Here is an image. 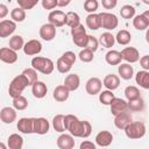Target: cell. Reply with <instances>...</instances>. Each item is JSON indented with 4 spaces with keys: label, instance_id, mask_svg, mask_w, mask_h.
<instances>
[{
    "label": "cell",
    "instance_id": "cell-14",
    "mask_svg": "<svg viewBox=\"0 0 149 149\" xmlns=\"http://www.w3.org/2000/svg\"><path fill=\"white\" fill-rule=\"evenodd\" d=\"M50 123L45 118H34V133L44 135L49 132Z\"/></svg>",
    "mask_w": 149,
    "mask_h": 149
},
{
    "label": "cell",
    "instance_id": "cell-24",
    "mask_svg": "<svg viewBox=\"0 0 149 149\" xmlns=\"http://www.w3.org/2000/svg\"><path fill=\"white\" fill-rule=\"evenodd\" d=\"M69 94H70V91L64 85H58V86L55 87L54 93H52V97H54V99L56 101L64 102L65 100L69 99Z\"/></svg>",
    "mask_w": 149,
    "mask_h": 149
},
{
    "label": "cell",
    "instance_id": "cell-26",
    "mask_svg": "<svg viewBox=\"0 0 149 149\" xmlns=\"http://www.w3.org/2000/svg\"><path fill=\"white\" fill-rule=\"evenodd\" d=\"M118 73H119V77H121L122 79L129 80V79H132V77L134 74V69H133V66L130 64L123 63V64H120L119 65Z\"/></svg>",
    "mask_w": 149,
    "mask_h": 149
},
{
    "label": "cell",
    "instance_id": "cell-15",
    "mask_svg": "<svg viewBox=\"0 0 149 149\" xmlns=\"http://www.w3.org/2000/svg\"><path fill=\"white\" fill-rule=\"evenodd\" d=\"M56 36V27L51 23H44L40 28V37L44 41H52Z\"/></svg>",
    "mask_w": 149,
    "mask_h": 149
},
{
    "label": "cell",
    "instance_id": "cell-1",
    "mask_svg": "<svg viewBox=\"0 0 149 149\" xmlns=\"http://www.w3.org/2000/svg\"><path fill=\"white\" fill-rule=\"evenodd\" d=\"M64 125L65 129L74 137H83L86 139L92 133V126L86 120H79L73 114H66L64 116Z\"/></svg>",
    "mask_w": 149,
    "mask_h": 149
},
{
    "label": "cell",
    "instance_id": "cell-31",
    "mask_svg": "<svg viewBox=\"0 0 149 149\" xmlns=\"http://www.w3.org/2000/svg\"><path fill=\"white\" fill-rule=\"evenodd\" d=\"M115 41L120 44V45H127L130 41H132V35L128 30L126 29H121L118 31L116 36H115Z\"/></svg>",
    "mask_w": 149,
    "mask_h": 149
},
{
    "label": "cell",
    "instance_id": "cell-16",
    "mask_svg": "<svg viewBox=\"0 0 149 149\" xmlns=\"http://www.w3.org/2000/svg\"><path fill=\"white\" fill-rule=\"evenodd\" d=\"M111 107V112L114 116H116L118 114L122 113V112H126L128 109V102L121 98H114L112 104L109 105Z\"/></svg>",
    "mask_w": 149,
    "mask_h": 149
},
{
    "label": "cell",
    "instance_id": "cell-7",
    "mask_svg": "<svg viewBox=\"0 0 149 149\" xmlns=\"http://www.w3.org/2000/svg\"><path fill=\"white\" fill-rule=\"evenodd\" d=\"M48 21H49V23H51L56 28L62 27V26L66 24V13H64L61 9L51 10L48 15Z\"/></svg>",
    "mask_w": 149,
    "mask_h": 149
},
{
    "label": "cell",
    "instance_id": "cell-45",
    "mask_svg": "<svg viewBox=\"0 0 149 149\" xmlns=\"http://www.w3.org/2000/svg\"><path fill=\"white\" fill-rule=\"evenodd\" d=\"M98 6H99V3L97 0H86L84 2V9L90 14H93L98 9Z\"/></svg>",
    "mask_w": 149,
    "mask_h": 149
},
{
    "label": "cell",
    "instance_id": "cell-46",
    "mask_svg": "<svg viewBox=\"0 0 149 149\" xmlns=\"http://www.w3.org/2000/svg\"><path fill=\"white\" fill-rule=\"evenodd\" d=\"M19 7L22 9H31L37 5V0H17Z\"/></svg>",
    "mask_w": 149,
    "mask_h": 149
},
{
    "label": "cell",
    "instance_id": "cell-58",
    "mask_svg": "<svg viewBox=\"0 0 149 149\" xmlns=\"http://www.w3.org/2000/svg\"><path fill=\"white\" fill-rule=\"evenodd\" d=\"M143 2H144V3H147V5H149V1H147V0H144Z\"/></svg>",
    "mask_w": 149,
    "mask_h": 149
},
{
    "label": "cell",
    "instance_id": "cell-4",
    "mask_svg": "<svg viewBox=\"0 0 149 149\" xmlns=\"http://www.w3.org/2000/svg\"><path fill=\"white\" fill-rule=\"evenodd\" d=\"M71 36H72V41L73 43L79 47L85 49L87 45V41H88V35L86 34V29L84 27V24H79L74 28H71Z\"/></svg>",
    "mask_w": 149,
    "mask_h": 149
},
{
    "label": "cell",
    "instance_id": "cell-43",
    "mask_svg": "<svg viewBox=\"0 0 149 149\" xmlns=\"http://www.w3.org/2000/svg\"><path fill=\"white\" fill-rule=\"evenodd\" d=\"M22 74L26 76V78L29 80L30 85H33L35 81L38 80V79H37V71H36L35 69H33V68H27V69H24V70L22 71Z\"/></svg>",
    "mask_w": 149,
    "mask_h": 149
},
{
    "label": "cell",
    "instance_id": "cell-23",
    "mask_svg": "<svg viewBox=\"0 0 149 149\" xmlns=\"http://www.w3.org/2000/svg\"><path fill=\"white\" fill-rule=\"evenodd\" d=\"M47 92H48V87H47V85H45L43 81H41V80H37V81H35V83L31 85V93H33V95H34L35 98H37V99L44 98V97L47 95Z\"/></svg>",
    "mask_w": 149,
    "mask_h": 149
},
{
    "label": "cell",
    "instance_id": "cell-53",
    "mask_svg": "<svg viewBox=\"0 0 149 149\" xmlns=\"http://www.w3.org/2000/svg\"><path fill=\"white\" fill-rule=\"evenodd\" d=\"M8 14V8L6 5L0 3V19H3L6 15Z\"/></svg>",
    "mask_w": 149,
    "mask_h": 149
},
{
    "label": "cell",
    "instance_id": "cell-52",
    "mask_svg": "<svg viewBox=\"0 0 149 149\" xmlns=\"http://www.w3.org/2000/svg\"><path fill=\"white\" fill-rule=\"evenodd\" d=\"M79 149H97V147H95V144L93 142H91L88 140H85V141H83L80 143Z\"/></svg>",
    "mask_w": 149,
    "mask_h": 149
},
{
    "label": "cell",
    "instance_id": "cell-48",
    "mask_svg": "<svg viewBox=\"0 0 149 149\" xmlns=\"http://www.w3.org/2000/svg\"><path fill=\"white\" fill-rule=\"evenodd\" d=\"M42 7L44 9H54L58 6V0H42Z\"/></svg>",
    "mask_w": 149,
    "mask_h": 149
},
{
    "label": "cell",
    "instance_id": "cell-30",
    "mask_svg": "<svg viewBox=\"0 0 149 149\" xmlns=\"http://www.w3.org/2000/svg\"><path fill=\"white\" fill-rule=\"evenodd\" d=\"M99 43L102 45V47H105V48H112L113 45H114V43H115V36L112 34V33H109V31H105V33H102L101 35H100V37H99Z\"/></svg>",
    "mask_w": 149,
    "mask_h": 149
},
{
    "label": "cell",
    "instance_id": "cell-54",
    "mask_svg": "<svg viewBox=\"0 0 149 149\" xmlns=\"http://www.w3.org/2000/svg\"><path fill=\"white\" fill-rule=\"evenodd\" d=\"M70 0H58V7H65L70 3Z\"/></svg>",
    "mask_w": 149,
    "mask_h": 149
},
{
    "label": "cell",
    "instance_id": "cell-44",
    "mask_svg": "<svg viewBox=\"0 0 149 149\" xmlns=\"http://www.w3.org/2000/svg\"><path fill=\"white\" fill-rule=\"evenodd\" d=\"M78 57H79V59L81 61V62H84V63H90V62H92L93 61V51H91V50H88V49H81L80 50V52H79V55H78Z\"/></svg>",
    "mask_w": 149,
    "mask_h": 149
},
{
    "label": "cell",
    "instance_id": "cell-38",
    "mask_svg": "<svg viewBox=\"0 0 149 149\" xmlns=\"http://www.w3.org/2000/svg\"><path fill=\"white\" fill-rule=\"evenodd\" d=\"M10 19L14 22H22L26 19V10L22 9L21 7L13 8L10 12Z\"/></svg>",
    "mask_w": 149,
    "mask_h": 149
},
{
    "label": "cell",
    "instance_id": "cell-42",
    "mask_svg": "<svg viewBox=\"0 0 149 149\" xmlns=\"http://www.w3.org/2000/svg\"><path fill=\"white\" fill-rule=\"evenodd\" d=\"M13 107L16 109V111H23L28 107V100L26 97L23 95H20L15 99H13Z\"/></svg>",
    "mask_w": 149,
    "mask_h": 149
},
{
    "label": "cell",
    "instance_id": "cell-19",
    "mask_svg": "<svg viewBox=\"0 0 149 149\" xmlns=\"http://www.w3.org/2000/svg\"><path fill=\"white\" fill-rule=\"evenodd\" d=\"M0 59L7 64H14L17 61L16 51L12 50L10 48H1L0 49Z\"/></svg>",
    "mask_w": 149,
    "mask_h": 149
},
{
    "label": "cell",
    "instance_id": "cell-50",
    "mask_svg": "<svg viewBox=\"0 0 149 149\" xmlns=\"http://www.w3.org/2000/svg\"><path fill=\"white\" fill-rule=\"evenodd\" d=\"M116 3H118L116 0H102V1H101L102 7L106 8V9H112V8H114V7L116 6Z\"/></svg>",
    "mask_w": 149,
    "mask_h": 149
},
{
    "label": "cell",
    "instance_id": "cell-10",
    "mask_svg": "<svg viewBox=\"0 0 149 149\" xmlns=\"http://www.w3.org/2000/svg\"><path fill=\"white\" fill-rule=\"evenodd\" d=\"M16 29V22L13 20H2L0 22V37L5 38L10 36Z\"/></svg>",
    "mask_w": 149,
    "mask_h": 149
},
{
    "label": "cell",
    "instance_id": "cell-32",
    "mask_svg": "<svg viewBox=\"0 0 149 149\" xmlns=\"http://www.w3.org/2000/svg\"><path fill=\"white\" fill-rule=\"evenodd\" d=\"M24 44L26 43L23 42V37L21 35H14V36H12L9 38V43H8L9 48L12 50H14V51H17L20 49H23Z\"/></svg>",
    "mask_w": 149,
    "mask_h": 149
},
{
    "label": "cell",
    "instance_id": "cell-5",
    "mask_svg": "<svg viewBox=\"0 0 149 149\" xmlns=\"http://www.w3.org/2000/svg\"><path fill=\"white\" fill-rule=\"evenodd\" d=\"M126 136L132 140L141 139L146 135V126L141 121H132L125 129Z\"/></svg>",
    "mask_w": 149,
    "mask_h": 149
},
{
    "label": "cell",
    "instance_id": "cell-21",
    "mask_svg": "<svg viewBox=\"0 0 149 149\" xmlns=\"http://www.w3.org/2000/svg\"><path fill=\"white\" fill-rule=\"evenodd\" d=\"M63 85H64L70 92L76 91V90L79 87V85H80V78H79V76L76 74V73H70V74H68V76L65 77Z\"/></svg>",
    "mask_w": 149,
    "mask_h": 149
},
{
    "label": "cell",
    "instance_id": "cell-12",
    "mask_svg": "<svg viewBox=\"0 0 149 149\" xmlns=\"http://www.w3.org/2000/svg\"><path fill=\"white\" fill-rule=\"evenodd\" d=\"M132 122V115L129 112H122L120 114H118L116 116H114V126L118 129H122L125 130L126 127Z\"/></svg>",
    "mask_w": 149,
    "mask_h": 149
},
{
    "label": "cell",
    "instance_id": "cell-39",
    "mask_svg": "<svg viewBox=\"0 0 149 149\" xmlns=\"http://www.w3.org/2000/svg\"><path fill=\"white\" fill-rule=\"evenodd\" d=\"M120 15H121V17H123L126 20L133 19V17H135V8L130 5H125L120 9Z\"/></svg>",
    "mask_w": 149,
    "mask_h": 149
},
{
    "label": "cell",
    "instance_id": "cell-49",
    "mask_svg": "<svg viewBox=\"0 0 149 149\" xmlns=\"http://www.w3.org/2000/svg\"><path fill=\"white\" fill-rule=\"evenodd\" d=\"M62 57H64L66 61H69L72 65L74 64L76 58H77V56H76V55H74V52H72V51H65V52L62 55Z\"/></svg>",
    "mask_w": 149,
    "mask_h": 149
},
{
    "label": "cell",
    "instance_id": "cell-6",
    "mask_svg": "<svg viewBox=\"0 0 149 149\" xmlns=\"http://www.w3.org/2000/svg\"><path fill=\"white\" fill-rule=\"evenodd\" d=\"M100 17H101V27L107 30H113L119 24V20L116 17V15L113 13L102 12V13H100Z\"/></svg>",
    "mask_w": 149,
    "mask_h": 149
},
{
    "label": "cell",
    "instance_id": "cell-2",
    "mask_svg": "<svg viewBox=\"0 0 149 149\" xmlns=\"http://www.w3.org/2000/svg\"><path fill=\"white\" fill-rule=\"evenodd\" d=\"M27 86H31L29 80L26 78L24 74H19L16 77L13 78V80L10 81L9 84V87H8V93H9V97H12L13 99L22 95V92L23 90L27 87Z\"/></svg>",
    "mask_w": 149,
    "mask_h": 149
},
{
    "label": "cell",
    "instance_id": "cell-20",
    "mask_svg": "<svg viewBox=\"0 0 149 149\" xmlns=\"http://www.w3.org/2000/svg\"><path fill=\"white\" fill-rule=\"evenodd\" d=\"M0 119L3 123H13L16 120V109L14 107H3L0 111Z\"/></svg>",
    "mask_w": 149,
    "mask_h": 149
},
{
    "label": "cell",
    "instance_id": "cell-29",
    "mask_svg": "<svg viewBox=\"0 0 149 149\" xmlns=\"http://www.w3.org/2000/svg\"><path fill=\"white\" fill-rule=\"evenodd\" d=\"M135 81L142 88L149 90V71H146V70L139 71L135 76Z\"/></svg>",
    "mask_w": 149,
    "mask_h": 149
},
{
    "label": "cell",
    "instance_id": "cell-28",
    "mask_svg": "<svg viewBox=\"0 0 149 149\" xmlns=\"http://www.w3.org/2000/svg\"><path fill=\"white\" fill-rule=\"evenodd\" d=\"M22 146H23V139L21 135L16 133L9 135V137L7 139L8 149H22Z\"/></svg>",
    "mask_w": 149,
    "mask_h": 149
},
{
    "label": "cell",
    "instance_id": "cell-34",
    "mask_svg": "<svg viewBox=\"0 0 149 149\" xmlns=\"http://www.w3.org/2000/svg\"><path fill=\"white\" fill-rule=\"evenodd\" d=\"M64 116L65 115H63V114H57L52 119V127L58 133H63V132L66 130L65 125H64Z\"/></svg>",
    "mask_w": 149,
    "mask_h": 149
},
{
    "label": "cell",
    "instance_id": "cell-22",
    "mask_svg": "<svg viewBox=\"0 0 149 149\" xmlns=\"http://www.w3.org/2000/svg\"><path fill=\"white\" fill-rule=\"evenodd\" d=\"M102 85L109 90V91H114L119 87L120 85V77L116 76V74H113V73H109L107 76H105L104 80H102Z\"/></svg>",
    "mask_w": 149,
    "mask_h": 149
},
{
    "label": "cell",
    "instance_id": "cell-41",
    "mask_svg": "<svg viewBox=\"0 0 149 149\" xmlns=\"http://www.w3.org/2000/svg\"><path fill=\"white\" fill-rule=\"evenodd\" d=\"M143 108H144V101H143L142 98H139V99L128 101V109L130 112H140Z\"/></svg>",
    "mask_w": 149,
    "mask_h": 149
},
{
    "label": "cell",
    "instance_id": "cell-17",
    "mask_svg": "<svg viewBox=\"0 0 149 149\" xmlns=\"http://www.w3.org/2000/svg\"><path fill=\"white\" fill-rule=\"evenodd\" d=\"M112 142H113V135L108 130H101L95 136V143L98 146H100L101 148L108 147Z\"/></svg>",
    "mask_w": 149,
    "mask_h": 149
},
{
    "label": "cell",
    "instance_id": "cell-51",
    "mask_svg": "<svg viewBox=\"0 0 149 149\" xmlns=\"http://www.w3.org/2000/svg\"><path fill=\"white\" fill-rule=\"evenodd\" d=\"M140 64H141V66L143 68V70L149 71V55L142 56V57L140 58Z\"/></svg>",
    "mask_w": 149,
    "mask_h": 149
},
{
    "label": "cell",
    "instance_id": "cell-33",
    "mask_svg": "<svg viewBox=\"0 0 149 149\" xmlns=\"http://www.w3.org/2000/svg\"><path fill=\"white\" fill-rule=\"evenodd\" d=\"M125 95H126L127 100L130 101V100H135V99L141 98V92L136 86L129 85L125 88Z\"/></svg>",
    "mask_w": 149,
    "mask_h": 149
},
{
    "label": "cell",
    "instance_id": "cell-13",
    "mask_svg": "<svg viewBox=\"0 0 149 149\" xmlns=\"http://www.w3.org/2000/svg\"><path fill=\"white\" fill-rule=\"evenodd\" d=\"M16 127L22 134L34 133V118H21L17 121Z\"/></svg>",
    "mask_w": 149,
    "mask_h": 149
},
{
    "label": "cell",
    "instance_id": "cell-25",
    "mask_svg": "<svg viewBox=\"0 0 149 149\" xmlns=\"http://www.w3.org/2000/svg\"><path fill=\"white\" fill-rule=\"evenodd\" d=\"M86 26L91 30H98L99 28H101V17H100V14H97V13L88 14L86 16Z\"/></svg>",
    "mask_w": 149,
    "mask_h": 149
},
{
    "label": "cell",
    "instance_id": "cell-9",
    "mask_svg": "<svg viewBox=\"0 0 149 149\" xmlns=\"http://www.w3.org/2000/svg\"><path fill=\"white\" fill-rule=\"evenodd\" d=\"M101 86H102V81L98 78V77H91L85 85V90L88 94L91 95H95L99 94L101 92Z\"/></svg>",
    "mask_w": 149,
    "mask_h": 149
},
{
    "label": "cell",
    "instance_id": "cell-8",
    "mask_svg": "<svg viewBox=\"0 0 149 149\" xmlns=\"http://www.w3.org/2000/svg\"><path fill=\"white\" fill-rule=\"evenodd\" d=\"M121 56H122V59H125L128 64L129 63H136L137 61H140V52L134 47L123 48L121 50Z\"/></svg>",
    "mask_w": 149,
    "mask_h": 149
},
{
    "label": "cell",
    "instance_id": "cell-3",
    "mask_svg": "<svg viewBox=\"0 0 149 149\" xmlns=\"http://www.w3.org/2000/svg\"><path fill=\"white\" fill-rule=\"evenodd\" d=\"M31 68L35 69L36 71L43 73V74H50L54 72L55 64L50 58L47 57H41V56H35L31 59Z\"/></svg>",
    "mask_w": 149,
    "mask_h": 149
},
{
    "label": "cell",
    "instance_id": "cell-59",
    "mask_svg": "<svg viewBox=\"0 0 149 149\" xmlns=\"http://www.w3.org/2000/svg\"><path fill=\"white\" fill-rule=\"evenodd\" d=\"M102 149H106V148H102Z\"/></svg>",
    "mask_w": 149,
    "mask_h": 149
},
{
    "label": "cell",
    "instance_id": "cell-37",
    "mask_svg": "<svg viewBox=\"0 0 149 149\" xmlns=\"http://www.w3.org/2000/svg\"><path fill=\"white\" fill-rule=\"evenodd\" d=\"M133 26H134V28L137 29V30H144V29H148V27H149L147 20L144 19V16H143L142 14L136 15V16L133 19Z\"/></svg>",
    "mask_w": 149,
    "mask_h": 149
},
{
    "label": "cell",
    "instance_id": "cell-18",
    "mask_svg": "<svg viewBox=\"0 0 149 149\" xmlns=\"http://www.w3.org/2000/svg\"><path fill=\"white\" fill-rule=\"evenodd\" d=\"M57 147L59 149H73L74 139L71 134H61L57 139Z\"/></svg>",
    "mask_w": 149,
    "mask_h": 149
},
{
    "label": "cell",
    "instance_id": "cell-36",
    "mask_svg": "<svg viewBox=\"0 0 149 149\" xmlns=\"http://www.w3.org/2000/svg\"><path fill=\"white\" fill-rule=\"evenodd\" d=\"M66 24L70 28H74L80 24V17L76 12H68L66 13Z\"/></svg>",
    "mask_w": 149,
    "mask_h": 149
},
{
    "label": "cell",
    "instance_id": "cell-56",
    "mask_svg": "<svg viewBox=\"0 0 149 149\" xmlns=\"http://www.w3.org/2000/svg\"><path fill=\"white\" fill-rule=\"evenodd\" d=\"M146 41L149 43V28H148L147 31H146Z\"/></svg>",
    "mask_w": 149,
    "mask_h": 149
},
{
    "label": "cell",
    "instance_id": "cell-40",
    "mask_svg": "<svg viewBox=\"0 0 149 149\" xmlns=\"http://www.w3.org/2000/svg\"><path fill=\"white\" fill-rule=\"evenodd\" d=\"M114 98H115L114 93H112V91H109V90H106V91H102V92L99 93V100L102 105H108L109 106Z\"/></svg>",
    "mask_w": 149,
    "mask_h": 149
},
{
    "label": "cell",
    "instance_id": "cell-47",
    "mask_svg": "<svg viewBox=\"0 0 149 149\" xmlns=\"http://www.w3.org/2000/svg\"><path fill=\"white\" fill-rule=\"evenodd\" d=\"M98 47H99V41L94 36L88 35V41H87V45H86L85 49H88V50H91V51L94 52V51L98 50Z\"/></svg>",
    "mask_w": 149,
    "mask_h": 149
},
{
    "label": "cell",
    "instance_id": "cell-11",
    "mask_svg": "<svg viewBox=\"0 0 149 149\" xmlns=\"http://www.w3.org/2000/svg\"><path fill=\"white\" fill-rule=\"evenodd\" d=\"M42 51V43L38 40H30L23 47V52L28 56L38 55Z\"/></svg>",
    "mask_w": 149,
    "mask_h": 149
},
{
    "label": "cell",
    "instance_id": "cell-27",
    "mask_svg": "<svg viewBox=\"0 0 149 149\" xmlns=\"http://www.w3.org/2000/svg\"><path fill=\"white\" fill-rule=\"evenodd\" d=\"M105 61L109 65H119L121 63V61H122L121 52L118 51V50H109L105 55Z\"/></svg>",
    "mask_w": 149,
    "mask_h": 149
},
{
    "label": "cell",
    "instance_id": "cell-55",
    "mask_svg": "<svg viewBox=\"0 0 149 149\" xmlns=\"http://www.w3.org/2000/svg\"><path fill=\"white\" fill-rule=\"evenodd\" d=\"M142 15L144 16V19L147 20V22H148V24H149V10H146V12H143V13H142Z\"/></svg>",
    "mask_w": 149,
    "mask_h": 149
},
{
    "label": "cell",
    "instance_id": "cell-35",
    "mask_svg": "<svg viewBox=\"0 0 149 149\" xmlns=\"http://www.w3.org/2000/svg\"><path fill=\"white\" fill-rule=\"evenodd\" d=\"M56 68H57L58 72H61V73H66V72H69V71L71 70L72 64H71L69 61H66L64 57L61 56V57L57 59V62H56Z\"/></svg>",
    "mask_w": 149,
    "mask_h": 149
},
{
    "label": "cell",
    "instance_id": "cell-57",
    "mask_svg": "<svg viewBox=\"0 0 149 149\" xmlns=\"http://www.w3.org/2000/svg\"><path fill=\"white\" fill-rule=\"evenodd\" d=\"M0 149H7V147H6V144H5L3 142L0 143Z\"/></svg>",
    "mask_w": 149,
    "mask_h": 149
}]
</instances>
